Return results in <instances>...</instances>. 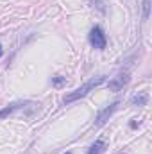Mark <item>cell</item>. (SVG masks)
Segmentation results:
<instances>
[{
	"label": "cell",
	"instance_id": "cell-7",
	"mask_svg": "<svg viewBox=\"0 0 152 154\" xmlns=\"http://www.w3.org/2000/svg\"><path fill=\"white\" fill-rule=\"evenodd\" d=\"M104 151H106V143H104L102 140H97V142L88 149V152L86 154H102Z\"/></svg>",
	"mask_w": 152,
	"mask_h": 154
},
{
	"label": "cell",
	"instance_id": "cell-3",
	"mask_svg": "<svg viewBox=\"0 0 152 154\" xmlns=\"http://www.w3.org/2000/svg\"><path fill=\"white\" fill-rule=\"evenodd\" d=\"M118 106H120V100H114L109 106H106L104 109H100V111L97 113V116H95V127H102V125L111 118V115L118 109Z\"/></svg>",
	"mask_w": 152,
	"mask_h": 154
},
{
	"label": "cell",
	"instance_id": "cell-12",
	"mask_svg": "<svg viewBox=\"0 0 152 154\" xmlns=\"http://www.w3.org/2000/svg\"><path fill=\"white\" fill-rule=\"evenodd\" d=\"M65 154H72V152H65Z\"/></svg>",
	"mask_w": 152,
	"mask_h": 154
},
{
	"label": "cell",
	"instance_id": "cell-8",
	"mask_svg": "<svg viewBox=\"0 0 152 154\" xmlns=\"http://www.w3.org/2000/svg\"><path fill=\"white\" fill-rule=\"evenodd\" d=\"M65 84H66V77H63V75L52 77V86L54 88H63Z\"/></svg>",
	"mask_w": 152,
	"mask_h": 154
},
{
	"label": "cell",
	"instance_id": "cell-10",
	"mask_svg": "<svg viewBox=\"0 0 152 154\" xmlns=\"http://www.w3.org/2000/svg\"><path fill=\"white\" fill-rule=\"evenodd\" d=\"M129 125H131V127H132V129H136V127H138V122H134V120H132V122H131V124H129Z\"/></svg>",
	"mask_w": 152,
	"mask_h": 154
},
{
	"label": "cell",
	"instance_id": "cell-2",
	"mask_svg": "<svg viewBox=\"0 0 152 154\" xmlns=\"http://www.w3.org/2000/svg\"><path fill=\"white\" fill-rule=\"evenodd\" d=\"M88 39H90V45H91L93 48H97V50H104V48H106V45H108L106 34H104L102 27H99V25H95V27L90 31Z\"/></svg>",
	"mask_w": 152,
	"mask_h": 154
},
{
	"label": "cell",
	"instance_id": "cell-5",
	"mask_svg": "<svg viewBox=\"0 0 152 154\" xmlns=\"http://www.w3.org/2000/svg\"><path fill=\"white\" fill-rule=\"evenodd\" d=\"M31 102H13V104H9L7 108H4V109H0V118H5L7 115H13L16 109H23L25 106H29Z\"/></svg>",
	"mask_w": 152,
	"mask_h": 154
},
{
	"label": "cell",
	"instance_id": "cell-6",
	"mask_svg": "<svg viewBox=\"0 0 152 154\" xmlns=\"http://www.w3.org/2000/svg\"><path fill=\"white\" fill-rule=\"evenodd\" d=\"M147 102H149V93H147V91H138V93L131 99V104H132V106H138V108L147 106Z\"/></svg>",
	"mask_w": 152,
	"mask_h": 154
},
{
	"label": "cell",
	"instance_id": "cell-11",
	"mask_svg": "<svg viewBox=\"0 0 152 154\" xmlns=\"http://www.w3.org/2000/svg\"><path fill=\"white\" fill-rule=\"evenodd\" d=\"M2 54H4V50H2V45H0V57H2Z\"/></svg>",
	"mask_w": 152,
	"mask_h": 154
},
{
	"label": "cell",
	"instance_id": "cell-1",
	"mask_svg": "<svg viewBox=\"0 0 152 154\" xmlns=\"http://www.w3.org/2000/svg\"><path fill=\"white\" fill-rule=\"evenodd\" d=\"M106 79H108L106 75H99V77L90 79V81H88L86 84H82L81 88H77V90H74L72 93L65 95V97H63V102H65V104H70V102H75V100H79V99L86 97L93 88H97V86H100L102 82H106Z\"/></svg>",
	"mask_w": 152,
	"mask_h": 154
},
{
	"label": "cell",
	"instance_id": "cell-4",
	"mask_svg": "<svg viewBox=\"0 0 152 154\" xmlns=\"http://www.w3.org/2000/svg\"><path fill=\"white\" fill-rule=\"evenodd\" d=\"M127 82H129V74H118L113 81H109V84H108V86H109V90H111V91H120Z\"/></svg>",
	"mask_w": 152,
	"mask_h": 154
},
{
	"label": "cell",
	"instance_id": "cell-9",
	"mask_svg": "<svg viewBox=\"0 0 152 154\" xmlns=\"http://www.w3.org/2000/svg\"><path fill=\"white\" fill-rule=\"evenodd\" d=\"M150 16V0H143V20H149Z\"/></svg>",
	"mask_w": 152,
	"mask_h": 154
}]
</instances>
